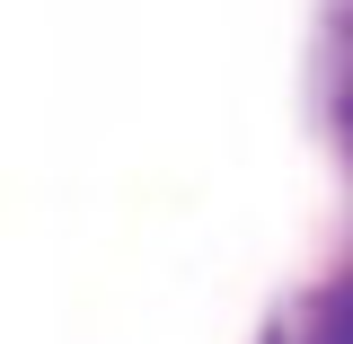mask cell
<instances>
[{
    "instance_id": "6da1fadb",
    "label": "cell",
    "mask_w": 353,
    "mask_h": 344,
    "mask_svg": "<svg viewBox=\"0 0 353 344\" xmlns=\"http://www.w3.org/2000/svg\"><path fill=\"white\" fill-rule=\"evenodd\" d=\"M318 344H353V292H336V301H327V318H318Z\"/></svg>"
}]
</instances>
